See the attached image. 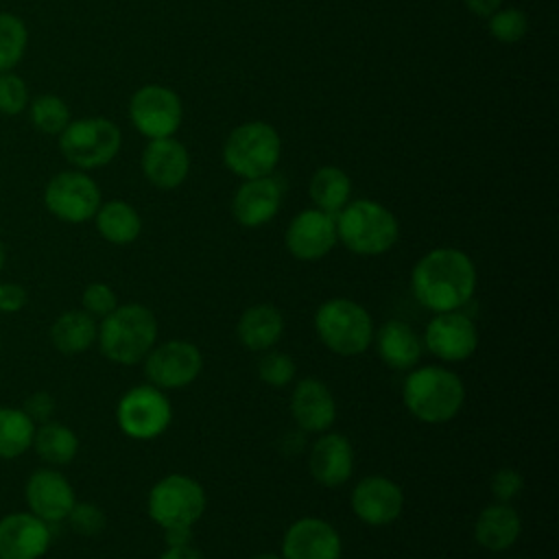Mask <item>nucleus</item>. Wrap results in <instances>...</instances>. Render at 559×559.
Segmentation results:
<instances>
[{"instance_id":"39448f33","label":"nucleus","mask_w":559,"mask_h":559,"mask_svg":"<svg viewBox=\"0 0 559 559\" xmlns=\"http://www.w3.org/2000/svg\"><path fill=\"white\" fill-rule=\"evenodd\" d=\"M373 319L365 306L347 297L325 299L314 312L319 341L336 356H360L373 341Z\"/></svg>"},{"instance_id":"a19ab883","label":"nucleus","mask_w":559,"mask_h":559,"mask_svg":"<svg viewBox=\"0 0 559 559\" xmlns=\"http://www.w3.org/2000/svg\"><path fill=\"white\" fill-rule=\"evenodd\" d=\"M157 559H203V555L192 546H166V550Z\"/></svg>"},{"instance_id":"5701e85b","label":"nucleus","mask_w":559,"mask_h":559,"mask_svg":"<svg viewBox=\"0 0 559 559\" xmlns=\"http://www.w3.org/2000/svg\"><path fill=\"white\" fill-rule=\"evenodd\" d=\"M371 343L376 345L378 358L395 371H408L417 367L424 352L421 336L406 321L400 319H391L373 330Z\"/></svg>"},{"instance_id":"20e7f679","label":"nucleus","mask_w":559,"mask_h":559,"mask_svg":"<svg viewBox=\"0 0 559 559\" xmlns=\"http://www.w3.org/2000/svg\"><path fill=\"white\" fill-rule=\"evenodd\" d=\"M334 221L338 242L356 255H382L393 249L400 238V223L395 214L373 199L349 201Z\"/></svg>"},{"instance_id":"9d476101","label":"nucleus","mask_w":559,"mask_h":559,"mask_svg":"<svg viewBox=\"0 0 559 559\" xmlns=\"http://www.w3.org/2000/svg\"><path fill=\"white\" fill-rule=\"evenodd\" d=\"M100 188L85 170H61L44 188L46 210L63 223H85L100 207Z\"/></svg>"},{"instance_id":"c9c22d12","label":"nucleus","mask_w":559,"mask_h":559,"mask_svg":"<svg viewBox=\"0 0 559 559\" xmlns=\"http://www.w3.org/2000/svg\"><path fill=\"white\" fill-rule=\"evenodd\" d=\"M68 524L76 535L83 537H96L98 533H103L107 518L105 511L92 502H74V507L68 513Z\"/></svg>"},{"instance_id":"37998d69","label":"nucleus","mask_w":559,"mask_h":559,"mask_svg":"<svg viewBox=\"0 0 559 559\" xmlns=\"http://www.w3.org/2000/svg\"><path fill=\"white\" fill-rule=\"evenodd\" d=\"M166 546H188L192 544V528H168L164 531Z\"/></svg>"},{"instance_id":"423d86ee","label":"nucleus","mask_w":559,"mask_h":559,"mask_svg":"<svg viewBox=\"0 0 559 559\" xmlns=\"http://www.w3.org/2000/svg\"><path fill=\"white\" fill-rule=\"evenodd\" d=\"M282 157V140L273 124L262 120L242 122L223 144V164L240 179L273 175Z\"/></svg>"},{"instance_id":"c85d7f7f","label":"nucleus","mask_w":559,"mask_h":559,"mask_svg":"<svg viewBox=\"0 0 559 559\" xmlns=\"http://www.w3.org/2000/svg\"><path fill=\"white\" fill-rule=\"evenodd\" d=\"M308 194L317 210L336 216L349 203L352 179L338 166H321L310 177Z\"/></svg>"},{"instance_id":"ea45409f","label":"nucleus","mask_w":559,"mask_h":559,"mask_svg":"<svg viewBox=\"0 0 559 559\" xmlns=\"http://www.w3.org/2000/svg\"><path fill=\"white\" fill-rule=\"evenodd\" d=\"M28 301L26 288L17 282H0V312H20Z\"/></svg>"},{"instance_id":"412c9836","label":"nucleus","mask_w":559,"mask_h":559,"mask_svg":"<svg viewBox=\"0 0 559 559\" xmlns=\"http://www.w3.org/2000/svg\"><path fill=\"white\" fill-rule=\"evenodd\" d=\"M140 166L151 186L159 190H175L190 173V155L188 148L175 140V135L157 138L148 140L144 146Z\"/></svg>"},{"instance_id":"b1692460","label":"nucleus","mask_w":559,"mask_h":559,"mask_svg":"<svg viewBox=\"0 0 559 559\" xmlns=\"http://www.w3.org/2000/svg\"><path fill=\"white\" fill-rule=\"evenodd\" d=\"M522 533V518L511 502L487 504L474 522V539L491 552H504Z\"/></svg>"},{"instance_id":"58836bf2","label":"nucleus","mask_w":559,"mask_h":559,"mask_svg":"<svg viewBox=\"0 0 559 559\" xmlns=\"http://www.w3.org/2000/svg\"><path fill=\"white\" fill-rule=\"evenodd\" d=\"M22 411L35 421V424H44L52 417L55 413V397L48 393V391H35L31 393L24 404H22Z\"/></svg>"},{"instance_id":"79ce46f5","label":"nucleus","mask_w":559,"mask_h":559,"mask_svg":"<svg viewBox=\"0 0 559 559\" xmlns=\"http://www.w3.org/2000/svg\"><path fill=\"white\" fill-rule=\"evenodd\" d=\"M463 2H465L467 11H472L478 17H489L502 4V0H463Z\"/></svg>"},{"instance_id":"7c9ffc66","label":"nucleus","mask_w":559,"mask_h":559,"mask_svg":"<svg viewBox=\"0 0 559 559\" xmlns=\"http://www.w3.org/2000/svg\"><path fill=\"white\" fill-rule=\"evenodd\" d=\"M28 46V28L22 17L0 11V72L13 70Z\"/></svg>"},{"instance_id":"4c0bfd02","label":"nucleus","mask_w":559,"mask_h":559,"mask_svg":"<svg viewBox=\"0 0 559 559\" xmlns=\"http://www.w3.org/2000/svg\"><path fill=\"white\" fill-rule=\"evenodd\" d=\"M489 489L496 502H511L524 489V476L513 467H500L489 480Z\"/></svg>"},{"instance_id":"6e6552de","label":"nucleus","mask_w":559,"mask_h":559,"mask_svg":"<svg viewBox=\"0 0 559 559\" xmlns=\"http://www.w3.org/2000/svg\"><path fill=\"white\" fill-rule=\"evenodd\" d=\"M122 146V133L116 122L103 116L70 120L59 133L61 155L79 170H94L114 162Z\"/></svg>"},{"instance_id":"0eeeda50","label":"nucleus","mask_w":559,"mask_h":559,"mask_svg":"<svg viewBox=\"0 0 559 559\" xmlns=\"http://www.w3.org/2000/svg\"><path fill=\"white\" fill-rule=\"evenodd\" d=\"M205 489L188 474H168L159 478L146 498L148 518L168 528H192L205 513Z\"/></svg>"},{"instance_id":"1a4fd4ad","label":"nucleus","mask_w":559,"mask_h":559,"mask_svg":"<svg viewBox=\"0 0 559 559\" xmlns=\"http://www.w3.org/2000/svg\"><path fill=\"white\" fill-rule=\"evenodd\" d=\"M173 421L168 395L153 384L131 386L116 404V424L129 439L151 441L166 432Z\"/></svg>"},{"instance_id":"9b49d317","label":"nucleus","mask_w":559,"mask_h":559,"mask_svg":"<svg viewBox=\"0 0 559 559\" xmlns=\"http://www.w3.org/2000/svg\"><path fill=\"white\" fill-rule=\"evenodd\" d=\"M142 365L148 384L162 391H175L192 384L199 378L203 356L194 343L186 338H170L155 343Z\"/></svg>"},{"instance_id":"dca6fc26","label":"nucleus","mask_w":559,"mask_h":559,"mask_svg":"<svg viewBox=\"0 0 559 559\" xmlns=\"http://www.w3.org/2000/svg\"><path fill=\"white\" fill-rule=\"evenodd\" d=\"M280 555L284 559H341L343 539L328 520L306 515L284 531Z\"/></svg>"},{"instance_id":"f257e3e1","label":"nucleus","mask_w":559,"mask_h":559,"mask_svg":"<svg viewBox=\"0 0 559 559\" xmlns=\"http://www.w3.org/2000/svg\"><path fill=\"white\" fill-rule=\"evenodd\" d=\"M476 282V264L456 247L430 249L411 271L413 297L432 314L461 310L474 297Z\"/></svg>"},{"instance_id":"c03bdc74","label":"nucleus","mask_w":559,"mask_h":559,"mask_svg":"<svg viewBox=\"0 0 559 559\" xmlns=\"http://www.w3.org/2000/svg\"><path fill=\"white\" fill-rule=\"evenodd\" d=\"M249 559H284L282 555H275V552H260V555H253Z\"/></svg>"},{"instance_id":"4be33fe9","label":"nucleus","mask_w":559,"mask_h":559,"mask_svg":"<svg viewBox=\"0 0 559 559\" xmlns=\"http://www.w3.org/2000/svg\"><path fill=\"white\" fill-rule=\"evenodd\" d=\"M290 415L304 432L321 435L336 421V400L317 378H301L290 393Z\"/></svg>"},{"instance_id":"bb28decb","label":"nucleus","mask_w":559,"mask_h":559,"mask_svg":"<svg viewBox=\"0 0 559 559\" xmlns=\"http://www.w3.org/2000/svg\"><path fill=\"white\" fill-rule=\"evenodd\" d=\"M94 221L100 238L111 245H131L133 240H138L142 231L140 212L131 203L120 199L100 203V207L94 214Z\"/></svg>"},{"instance_id":"f03ea898","label":"nucleus","mask_w":559,"mask_h":559,"mask_svg":"<svg viewBox=\"0 0 559 559\" xmlns=\"http://www.w3.org/2000/svg\"><path fill=\"white\" fill-rule=\"evenodd\" d=\"M406 411L424 424H445L459 415L465 402V384L443 365H421L408 369L402 384Z\"/></svg>"},{"instance_id":"473e14b6","label":"nucleus","mask_w":559,"mask_h":559,"mask_svg":"<svg viewBox=\"0 0 559 559\" xmlns=\"http://www.w3.org/2000/svg\"><path fill=\"white\" fill-rule=\"evenodd\" d=\"M487 20H489L491 37L498 39L500 44H515V41L524 39L526 31H528L526 13L522 9H515V7L498 9Z\"/></svg>"},{"instance_id":"2eb2a0df","label":"nucleus","mask_w":559,"mask_h":559,"mask_svg":"<svg viewBox=\"0 0 559 559\" xmlns=\"http://www.w3.org/2000/svg\"><path fill=\"white\" fill-rule=\"evenodd\" d=\"M352 511L367 526H386L404 511L402 487L382 474L360 478L352 489Z\"/></svg>"},{"instance_id":"cd10ccee","label":"nucleus","mask_w":559,"mask_h":559,"mask_svg":"<svg viewBox=\"0 0 559 559\" xmlns=\"http://www.w3.org/2000/svg\"><path fill=\"white\" fill-rule=\"evenodd\" d=\"M31 448H35L37 456L48 463V467H63L74 461L79 437L70 426L48 419L35 428Z\"/></svg>"},{"instance_id":"7ed1b4c3","label":"nucleus","mask_w":559,"mask_h":559,"mask_svg":"<svg viewBox=\"0 0 559 559\" xmlns=\"http://www.w3.org/2000/svg\"><path fill=\"white\" fill-rule=\"evenodd\" d=\"M96 343L109 362L138 365L157 343V317L144 304H118L100 319Z\"/></svg>"},{"instance_id":"ddd939ff","label":"nucleus","mask_w":559,"mask_h":559,"mask_svg":"<svg viewBox=\"0 0 559 559\" xmlns=\"http://www.w3.org/2000/svg\"><path fill=\"white\" fill-rule=\"evenodd\" d=\"M421 343L441 362H463L478 347V330L461 310L435 312L426 323Z\"/></svg>"},{"instance_id":"f704fd0d","label":"nucleus","mask_w":559,"mask_h":559,"mask_svg":"<svg viewBox=\"0 0 559 559\" xmlns=\"http://www.w3.org/2000/svg\"><path fill=\"white\" fill-rule=\"evenodd\" d=\"M28 87L26 81L15 72H0V114L17 116L28 107Z\"/></svg>"},{"instance_id":"6ab92c4d","label":"nucleus","mask_w":559,"mask_h":559,"mask_svg":"<svg viewBox=\"0 0 559 559\" xmlns=\"http://www.w3.org/2000/svg\"><path fill=\"white\" fill-rule=\"evenodd\" d=\"M48 522L31 511H13L0 518V559H39L50 546Z\"/></svg>"},{"instance_id":"2f4dec72","label":"nucleus","mask_w":559,"mask_h":559,"mask_svg":"<svg viewBox=\"0 0 559 559\" xmlns=\"http://www.w3.org/2000/svg\"><path fill=\"white\" fill-rule=\"evenodd\" d=\"M28 118L33 127L46 135H59L70 118V109L66 100L57 94H39L28 103Z\"/></svg>"},{"instance_id":"a18cd8bd","label":"nucleus","mask_w":559,"mask_h":559,"mask_svg":"<svg viewBox=\"0 0 559 559\" xmlns=\"http://www.w3.org/2000/svg\"><path fill=\"white\" fill-rule=\"evenodd\" d=\"M4 264H7V245L0 240V271L4 269Z\"/></svg>"},{"instance_id":"a211bd4d","label":"nucleus","mask_w":559,"mask_h":559,"mask_svg":"<svg viewBox=\"0 0 559 559\" xmlns=\"http://www.w3.org/2000/svg\"><path fill=\"white\" fill-rule=\"evenodd\" d=\"M284 199V183L273 177L242 179L231 199V214L240 227L255 229L266 225L280 212Z\"/></svg>"},{"instance_id":"c756f323","label":"nucleus","mask_w":559,"mask_h":559,"mask_svg":"<svg viewBox=\"0 0 559 559\" xmlns=\"http://www.w3.org/2000/svg\"><path fill=\"white\" fill-rule=\"evenodd\" d=\"M35 421L22 406H0V459H17L33 445Z\"/></svg>"},{"instance_id":"49530a36","label":"nucleus","mask_w":559,"mask_h":559,"mask_svg":"<svg viewBox=\"0 0 559 559\" xmlns=\"http://www.w3.org/2000/svg\"><path fill=\"white\" fill-rule=\"evenodd\" d=\"M0 349H2V338H0Z\"/></svg>"},{"instance_id":"393cba45","label":"nucleus","mask_w":559,"mask_h":559,"mask_svg":"<svg viewBox=\"0 0 559 559\" xmlns=\"http://www.w3.org/2000/svg\"><path fill=\"white\" fill-rule=\"evenodd\" d=\"M284 334V314L273 304L249 306L236 323V336L251 352L271 349Z\"/></svg>"},{"instance_id":"f3484780","label":"nucleus","mask_w":559,"mask_h":559,"mask_svg":"<svg viewBox=\"0 0 559 559\" xmlns=\"http://www.w3.org/2000/svg\"><path fill=\"white\" fill-rule=\"evenodd\" d=\"M24 500L33 515L52 524L68 518L76 502V493L57 467H39L24 485Z\"/></svg>"},{"instance_id":"f8f14e48","label":"nucleus","mask_w":559,"mask_h":559,"mask_svg":"<svg viewBox=\"0 0 559 559\" xmlns=\"http://www.w3.org/2000/svg\"><path fill=\"white\" fill-rule=\"evenodd\" d=\"M181 118V98L166 85H142L129 100V120L148 140L175 135Z\"/></svg>"},{"instance_id":"a878e982","label":"nucleus","mask_w":559,"mask_h":559,"mask_svg":"<svg viewBox=\"0 0 559 559\" xmlns=\"http://www.w3.org/2000/svg\"><path fill=\"white\" fill-rule=\"evenodd\" d=\"M98 323L85 310H66L50 325V341L66 356L81 354L96 343Z\"/></svg>"},{"instance_id":"aec40b11","label":"nucleus","mask_w":559,"mask_h":559,"mask_svg":"<svg viewBox=\"0 0 559 559\" xmlns=\"http://www.w3.org/2000/svg\"><path fill=\"white\" fill-rule=\"evenodd\" d=\"M310 476L328 489L341 487L354 472V445L341 432H321L308 452Z\"/></svg>"},{"instance_id":"72a5a7b5","label":"nucleus","mask_w":559,"mask_h":559,"mask_svg":"<svg viewBox=\"0 0 559 559\" xmlns=\"http://www.w3.org/2000/svg\"><path fill=\"white\" fill-rule=\"evenodd\" d=\"M295 373H297L295 360L286 352L266 349L258 360V378L269 386L282 389L295 380Z\"/></svg>"},{"instance_id":"4468645a","label":"nucleus","mask_w":559,"mask_h":559,"mask_svg":"<svg viewBox=\"0 0 559 559\" xmlns=\"http://www.w3.org/2000/svg\"><path fill=\"white\" fill-rule=\"evenodd\" d=\"M336 242L338 238L334 216L317 207H308L295 214L284 234V245L288 253L301 262H314L325 258Z\"/></svg>"},{"instance_id":"e433bc0d","label":"nucleus","mask_w":559,"mask_h":559,"mask_svg":"<svg viewBox=\"0 0 559 559\" xmlns=\"http://www.w3.org/2000/svg\"><path fill=\"white\" fill-rule=\"evenodd\" d=\"M81 306L87 314L96 317H107L116 306H118V297L114 293V288L105 282H92L83 288L81 293Z\"/></svg>"}]
</instances>
